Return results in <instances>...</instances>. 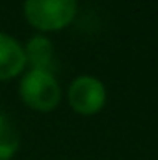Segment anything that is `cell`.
Listing matches in <instances>:
<instances>
[{"label": "cell", "mask_w": 158, "mask_h": 160, "mask_svg": "<svg viewBox=\"0 0 158 160\" xmlns=\"http://www.w3.org/2000/svg\"><path fill=\"white\" fill-rule=\"evenodd\" d=\"M69 104L82 116H93L102 110L106 102V88L97 77L80 75L69 86Z\"/></svg>", "instance_id": "3"}, {"label": "cell", "mask_w": 158, "mask_h": 160, "mask_svg": "<svg viewBox=\"0 0 158 160\" xmlns=\"http://www.w3.org/2000/svg\"><path fill=\"white\" fill-rule=\"evenodd\" d=\"M26 65L24 48L19 41L0 32V80L13 78L22 73Z\"/></svg>", "instance_id": "4"}, {"label": "cell", "mask_w": 158, "mask_h": 160, "mask_svg": "<svg viewBox=\"0 0 158 160\" xmlns=\"http://www.w3.org/2000/svg\"><path fill=\"white\" fill-rule=\"evenodd\" d=\"M24 58L26 63H30L32 69L50 71L52 58H54V45L45 36H34L24 47Z\"/></svg>", "instance_id": "5"}, {"label": "cell", "mask_w": 158, "mask_h": 160, "mask_svg": "<svg viewBox=\"0 0 158 160\" xmlns=\"http://www.w3.org/2000/svg\"><path fill=\"white\" fill-rule=\"evenodd\" d=\"M26 21L41 32L69 26L77 15V0H24Z\"/></svg>", "instance_id": "1"}, {"label": "cell", "mask_w": 158, "mask_h": 160, "mask_svg": "<svg viewBox=\"0 0 158 160\" xmlns=\"http://www.w3.org/2000/svg\"><path fill=\"white\" fill-rule=\"evenodd\" d=\"M21 99L34 110L50 112L58 106L62 99V89L58 80L50 71L30 69L19 84Z\"/></svg>", "instance_id": "2"}, {"label": "cell", "mask_w": 158, "mask_h": 160, "mask_svg": "<svg viewBox=\"0 0 158 160\" xmlns=\"http://www.w3.org/2000/svg\"><path fill=\"white\" fill-rule=\"evenodd\" d=\"M7 125H9V121H7V118H6V116H4V114L0 112V130H2L4 127H7Z\"/></svg>", "instance_id": "7"}, {"label": "cell", "mask_w": 158, "mask_h": 160, "mask_svg": "<svg viewBox=\"0 0 158 160\" xmlns=\"http://www.w3.org/2000/svg\"><path fill=\"white\" fill-rule=\"evenodd\" d=\"M19 145H21V140L17 130L11 125L4 127L0 130V160L13 158V155L19 151Z\"/></svg>", "instance_id": "6"}]
</instances>
